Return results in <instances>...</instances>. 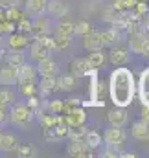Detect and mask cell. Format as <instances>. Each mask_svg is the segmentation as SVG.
Instances as JSON below:
<instances>
[{"instance_id":"obj_1","label":"cell","mask_w":149,"mask_h":158,"mask_svg":"<svg viewBox=\"0 0 149 158\" xmlns=\"http://www.w3.org/2000/svg\"><path fill=\"white\" fill-rule=\"evenodd\" d=\"M109 92L111 99L116 107H127L131 105L134 98V76L125 66H116V70L111 74L109 81Z\"/></svg>"},{"instance_id":"obj_2","label":"cell","mask_w":149,"mask_h":158,"mask_svg":"<svg viewBox=\"0 0 149 158\" xmlns=\"http://www.w3.org/2000/svg\"><path fill=\"white\" fill-rule=\"evenodd\" d=\"M35 116V110L28 105V101H19L15 105L9 107V114L7 119L13 123V125H19V127H26Z\"/></svg>"},{"instance_id":"obj_3","label":"cell","mask_w":149,"mask_h":158,"mask_svg":"<svg viewBox=\"0 0 149 158\" xmlns=\"http://www.w3.org/2000/svg\"><path fill=\"white\" fill-rule=\"evenodd\" d=\"M88 151H90V149L87 147L85 138H68V145H66V153H68V156H77V158L90 156Z\"/></svg>"},{"instance_id":"obj_4","label":"cell","mask_w":149,"mask_h":158,"mask_svg":"<svg viewBox=\"0 0 149 158\" xmlns=\"http://www.w3.org/2000/svg\"><path fill=\"white\" fill-rule=\"evenodd\" d=\"M44 134H46V140L48 142H61L65 138H68V125L66 123H55L48 129H44Z\"/></svg>"},{"instance_id":"obj_5","label":"cell","mask_w":149,"mask_h":158,"mask_svg":"<svg viewBox=\"0 0 149 158\" xmlns=\"http://www.w3.org/2000/svg\"><path fill=\"white\" fill-rule=\"evenodd\" d=\"M96 70H92L87 63V57H74L70 61V74H74L77 77H83V76H94Z\"/></svg>"},{"instance_id":"obj_6","label":"cell","mask_w":149,"mask_h":158,"mask_svg":"<svg viewBox=\"0 0 149 158\" xmlns=\"http://www.w3.org/2000/svg\"><path fill=\"white\" fill-rule=\"evenodd\" d=\"M37 66L33 64H20L17 68V83H35L37 81Z\"/></svg>"},{"instance_id":"obj_7","label":"cell","mask_w":149,"mask_h":158,"mask_svg":"<svg viewBox=\"0 0 149 158\" xmlns=\"http://www.w3.org/2000/svg\"><path fill=\"white\" fill-rule=\"evenodd\" d=\"M103 140H105V143L121 145V143L125 142V131H123V127H114V125H111V127L103 132Z\"/></svg>"},{"instance_id":"obj_8","label":"cell","mask_w":149,"mask_h":158,"mask_svg":"<svg viewBox=\"0 0 149 158\" xmlns=\"http://www.w3.org/2000/svg\"><path fill=\"white\" fill-rule=\"evenodd\" d=\"M46 13L53 19H63L68 15V6L63 0H48L46 4Z\"/></svg>"},{"instance_id":"obj_9","label":"cell","mask_w":149,"mask_h":158,"mask_svg":"<svg viewBox=\"0 0 149 158\" xmlns=\"http://www.w3.org/2000/svg\"><path fill=\"white\" fill-rule=\"evenodd\" d=\"M63 116H65V123H66V125H85V121H87V112L83 110L81 105L70 109V110H68L66 114H63Z\"/></svg>"},{"instance_id":"obj_10","label":"cell","mask_w":149,"mask_h":158,"mask_svg":"<svg viewBox=\"0 0 149 158\" xmlns=\"http://www.w3.org/2000/svg\"><path fill=\"white\" fill-rule=\"evenodd\" d=\"M37 72L40 76H57V74H59V66H57V63L52 59V55H48V57L40 59L37 63Z\"/></svg>"},{"instance_id":"obj_11","label":"cell","mask_w":149,"mask_h":158,"mask_svg":"<svg viewBox=\"0 0 149 158\" xmlns=\"http://www.w3.org/2000/svg\"><path fill=\"white\" fill-rule=\"evenodd\" d=\"M19 143H20V140H19L17 134H11V132L0 134V151L2 153H15Z\"/></svg>"},{"instance_id":"obj_12","label":"cell","mask_w":149,"mask_h":158,"mask_svg":"<svg viewBox=\"0 0 149 158\" xmlns=\"http://www.w3.org/2000/svg\"><path fill=\"white\" fill-rule=\"evenodd\" d=\"M4 61H6L9 66L19 68L20 64L26 63V53H24V50H13V48H7V50H6V55H4Z\"/></svg>"},{"instance_id":"obj_13","label":"cell","mask_w":149,"mask_h":158,"mask_svg":"<svg viewBox=\"0 0 149 158\" xmlns=\"http://www.w3.org/2000/svg\"><path fill=\"white\" fill-rule=\"evenodd\" d=\"M138 96L142 105H149V68L142 70L140 81H138Z\"/></svg>"},{"instance_id":"obj_14","label":"cell","mask_w":149,"mask_h":158,"mask_svg":"<svg viewBox=\"0 0 149 158\" xmlns=\"http://www.w3.org/2000/svg\"><path fill=\"white\" fill-rule=\"evenodd\" d=\"M83 46L88 50V52H96V50H101L103 44L100 40V33L96 30H90L88 33L83 35Z\"/></svg>"},{"instance_id":"obj_15","label":"cell","mask_w":149,"mask_h":158,"mask_svg":"<svg viewBox=\"0 0 149 158\" xmlns=\"http://www.w3.org/2000/svg\"><path fill=\"white\" fill-rule=\"evenodd\" d=\"M131 134H133V138L138 140V142H146V140H149V123L147 121H144V119L133 123V127H131Z\"/></svg>"},{"instance_id":"obj_16","label":"cell","mask_w":149,"mask_h":158,"mask_svg":"<svg viewBox=\"0 0 149 158\" xmlns=\"http://www.w3.org/2000/svg\"><path fill=\"white\" fill-rule=\"evenodd\" d=\"M42 33H50V28H48V19H44L42 15L35 17L32 20V30H30V35L32 37H37Z\"/></svg>"},{"instance_id":"obj_17","label":"cell","mask_w":149,"mask_h":158,"mask_svg":"<svg viewBox=\"0 0 149 158\" xmlns=\"http://www.w3.org/2000/svg\"><path fill=\"white\" fill-rule=\"evenodd\" d=\"M77 85V76L74 74H65L55 77V90H72Z\"/></svg>"},{"instance_id":"obj_18","label":"cell","mask_w":149,"mask_h":158,"mask_svg":"<svg viewBox=\"0 0 149 158\" xmlns=\"http://www.w3.org/2000/svg\"><path fill=\"white\" fill-rule=\"evenodd\" d=\"M0 85H6V86H13L17 85V68L15 66H4L0 68Z\"/></svg>"},{"instance_id":"obj_19","label":"cell","mask_w":149,"mask_h":158,"mask_svg":"<svg viewBox=\"0 0 149 158\" xmlns=\"http://www.w3.org/2000/svg\"><path fill=\"white\" fill-rule=\"evenodd\" d=\"M30 42V37L24 35V33H9L7 37V48H13V50H24Z\"/></svg>"},{"instance_id":"obj_20","label":"cell","mask_w":149,"mask_h":158,"mask_svg":"<svg viewBox=\"0 0 149 158\" xmlns=\"http://www.w3.org/2000/svg\"><path fill=\"white\" fill-rule=\"evenodd\" d=\"M107 119L114 127H123L127 123V112H125V109H112L107 114Z\"/></svg>"},{"instance_id":"obj_21","label":"cell","mask_w":149,"mask_h":158,"mask_svg":"<svg viewBox=\"0 0 149 158\" xmlns=\"http://www.w3.org/2000/svg\"><path fill=\"white\" fill-rule=\"evenodd\" d=\"M98 33H100V40H101L103 46H114L116 42H120V39H121L120 31H116L114 28H111V30H101Z\"/></svg>"},{"instance_id":"obj_22","label":"cell","mask_w":149,"mask_h":158,"mask_svg":"<svg viewBox=\"0 0 149 158\" xmlns=\"http://www.w3.org/2000/svg\"><path fill=\"white\" fill-rule=\"evenodd\" d=\"M15 155L20 158H35V156H39V149L33 143L24 142V143H19V147L15 149Z\"/></svg>"},{"instance_id":"obj_23","label":"cell","mask_w":149,"mask_h":158,"mask_svg":"<svg viewBox=\"0 0 149 158\" xmlns=\"http://www.w3.org/2000/svg\"><path fill=\"white\" fill-rule=\"evenodd\" d=\"M46 4H48V0H26V11L33 17L44 15L46 13Z\"/></svg>"},{"instance_id":"obj_24","label":"cell","mask_w":149,"mask_h":158,"mask_svg":"<svg viewBox=\"0 0 149 158\" xmlns=\"http://www.w3.org/2000/svg\"><path fill=\"white\" fill-rule=\"evenodd\" d=\"M48 55H52V50H48L46 46H42L37 40L30 46V57H32L35 63H39L40 59H44V57H48Z\"/></svg>"},{"instance_id":"obj_25","label":"cell","mask_w":149,"mask_h":158,"mask_svg":"<svg viewBox=\"0 0 149 158\" xmlns=\"http://www.w3.org/2000/svg\"><path fill=\"white\" fill-rule=\"evenodd\" d=\"M109 59H111V63L114 66H121L129 59V50H125V48H112L111 53H109Z\"/></svg>"},{"instance_id":"obj_26","label":"cell","mask_w":149,"mask_h":158,"mask_svg":"<svg viewBox=\"0 0 149 158\" xmlns=\"http://www.w3.org/2000/svg\"><path fill=\"white\" fill-rule=\"evenodd\" d=\"M55 77L57 76H40V85H39V94L48 96L55 92Z\"/></svg>"},{"instance_id":"obj_27","label":"cell","mask_w":149,"mask_h":158,"mask_svg":"<svg viewBox=\"0 0 149 158\" xmlns=\"http://www.w3.org/2000/svg\"><path fill=\"white\" fill-rule=\"evenodd\" d=\"M13 101H15L13 90H11L9 86L2 85V86H0V109H2V110H7V109L13 105Z\"/></svg>"},{"instance_id":"obj_28","label":"cell","mask_w":149,"mask_h":158,"mask_svg":"<svg viewBox=\"0 0 149 158\" xmlns=\"http://www.w3.org/2000/svg\"><path fill=\"white\" fill-rule=\"evenodd\" d=\"M87 63H88V66H90L92 70H98V68H101V66L105 64V53H103L101 50L90 52L88 57H87Z\"/></svg>"},{"instance_id":"obj_29","label":"cell","mask_w":149,"mask_h":158,"mask_svg":"<svg viewBox=\"0 0 149 158\" xmlns=\"http://www.w3.org/2000/svg\"><path fill=\"white\" fill-rule=\"evenodd\" d=\"M101 140H103V136L98 131H87V134H85V143L88 149H98L101 145Z\"/></svg>"},{"instance_id":"obj_30","label":"cell","mask_w":149,"mask_h":158,"mask_svg":"<svg viewBox=\"0 0 149 158\" xmlns=\"http://www.w3.org/2000/svg\"><path fill=\"white\" fill-rule=\"evenodd\" d=\"M4 11H6V19H7V20H13V22H19L22 17H28V15H30L28 11H20L19 6H15V7H7V9H4Z\"/></svg>"},{"instance_id":"obj_31","label":"cell","mask_w":149,"mask_h":158,"mask_svg":"<svg viewBox=\"0 0 149 158\" xmlns=\"http://www.w3.org/2000/svg\"><path fill=\"white\" fill-rule=\"evenodd\" d=\"M144 35L146 33H140V35H131L129 37V48L133 53H142V42H144Z\"/></svg>"},{"instance_id":"obj_32","label":"cell","mask_w":149,"mask_h":158,"mask_svg":"<svg viewBox=\"0 0 149 158\" xmlns=\"http://www.w3.org/2000/svg\"><path fill=\"white\" fill-rule=\"evenodd\" d=\"M19 92H20L24 98H30V96L39 94L37 85H35V83H19Z\"/></svg>"},{"instance_id":"obj_33","label":"cell","mask_w":149,"mask_h":158,"mask_svg":"<svg viewBox=\"0 0 149 158\" xmlns=\"http://www.w3.org/2000/svg\"><path fill=\"white\" fill-rule=\"evenodd\" d=\"M53 44H55V50H66L70 44H72V37L70 35H61L57 33L53 37Z\"/></svg>"},{"instance_id":"obj_34","label":"cell","mask_w":149,"mask_h":158,"mask_svg":"<svg viewBox=\"0 0 149 158\" xmlns=\"http://www.w3.org/2000/svg\"><path fill=\"white\" fill-rule=\"evenodd\" d=\"M74 30H75V24L74 22H70V20H61L59 24H57V33H61V35H74Z\"/></svg>"},{"instance_id":"obj_35","label":"cell","mask_w":149,"mask_h":158,"mask_svg":"<svg viewBox=\"0 0 149 158\" xmlns=\"http://www.w3.org/2000/svg\"><path fill=\"white\" fill-rule=\"evenodd\" d=\"M87 127L85 125H68V138H85Z\"/></svg>"},{"instance_id":"obj_36","label":"cell","mask_w":149,"mask_h":158,"mask_svg":"<svg viewBox=\"0 0 149 158\" xmlns=\"http://www.w3.org/2000/svg\"><path fill=\"white\" fill-rule=\"evenodd\" d=\"M46 109L52 112V114H63L65 112V101L63 99H53L46 105Z\"/></svg>"},{"instance_id":"obj_37","label":"cell","mask_w":149,"mask_h":158,"mask_svg":"<svg viewBox=\"0 0 149 158\" xmlns=\"http://www.w3.org/2000/svg\"><path fill=\"white\" fill-rule=\"evenodd\" d=\"M17 30V24L13 22V20H7V19H2L0 20V35H4V33H13Z\"/></svg>"},{"instance_id":"obj_38","label":"cell","mask_w":149,"mask_h":158,"mask_svg":"<svg viewBox=\"0 0 149 158\" xmlns=\"http://www.w3.org/2000/svg\"><path fill=\"white\" fill-rule=\"evenodd\" d=\"M120 147L121 145H114V143H107V149L101 153L105 158H120Z\"/></svg>"},{"instance_id":"obj_39","label":"cell","mask_w":149,"mask_h":158,"mask_svg":"<svg viewBox=\"0 0 149 158\" xmlns=\"http://www.w3.org/2000/svg\"><path fill=\"white\" fill-rule=\"evenodd\" d=\"M92 30V24L90 22H87V20H81V22H77L75 24V30H74V33H77V35H85V33H88Z\"/></svg>"},{"instance_id":"obj_40","label":"cell","mask_w":149,"mask_h":158,"mask_svg":"<svg viewBox=\"0 0 149 158\" xmlns=\"http://www.w3.org/2000/svg\"><path fill=\"white\" fill-rule=\"evenodd\" d=\"M120 15H121V11H118V9H114V7H107L105 11H103V17H105V20L107 22H114L116 19H120Z\"/></svg>"},{"instance_id":"obj_41","label":"cell","mask_w":149,"mask_h":158,"mask_svg":"<svg viewBox=\"0 0 149 158\" xmlns=\"http://www.w3.org/2000/svg\"><path fill=\"white\" fill-rule=\"evenodd\" d=\"M17 24V28L20 30V31H30L32 30V19H30V15L28 17H22L19 22H15Z\"/></svg>"},{"instance_id":"obj_42","label":"cell","mask_w":149,"mask_h":158,"mask_svg":"<svg viewBox=\"0 0 149 158\" xmlns=\"http://www.w3.org/2000/svg\"><path fill=\"white\" fill-rule=\"evenodd\" d=\"M15 6H20V0H0V7H4V9L15 7Z\"/></svg>"},{"instance_id":"obj_43","label":"cell","mask_w":149,"mask_h":158,"mask_svg":"<svg viewBox=\"0 0 149 158\" xmlns=\"http://www.w3.org/2000/svg\"><path fill=\"white\" fill-rule=\"evenodd\" d=\"M142 55H149V35L146 33L144 35V42H142Z\"/></svg>"},{"instance_id":"obj_44","label":"cell","mask_w":149,"mask_h":158,"mask_svg":"<svg viewBox=\"0 0 149 158\" xmlns=\"http://www.w3.org/2000/svg\"><path fill=\"white\" fill-rule=\"evenodd\" d=\"M112 7L123 13V11H125V2H123V0H114V4H112Z\"/></svg>"},{"instance_id":"obj_45","label":"cell","mask_w":149,"mask_h":158,"mask_svg":"<svg viewBox=\"0 0 149 158\" xmlns=\"http://www.w3.org/2000/svg\"><path fill=\"white\" fill-rule=\"evenodd\" d=\"M142 119L149 123V105H144V109H142Z\"/></svg>"},{"instance_id":"obj_46","label":"cell","mask_w":149,"mask_h":158,"mask_svg":"<svg viewBox=\"0 0 149 158\" xmlns=\"http://www.w3.org/2000/svg\"><path fill=\"white\" fill-rule=\"evenodd\" d=\"M123 2H125V11H131L136 4V0H123Z\"/></svg>"},{"instance_id":"obj_47","label":"cell","mask_w":149,"mask_h":158,"mask_svg":"<svg viewBox=\"0 0 149 158\" xmlns=\"http://www.w3.org/2000/svg\"><path fill=\"white\" fill-rule=\"evenodd\" d=\"M6 121H7V114H6V110H2V109H0V127H2Z\"/></svg>"},{"instance_id":"obj_48","label":"cell","mask_w":149,"mask_h":158,"mask_svg":"<svg viewBox=\"0 0 149 158\" xmlns=\"http://www.w3.org/2000/svg\"><path fill=\"white\" fill-rule=\"evenodd\" d=\"M144 17H146V15H144ZM142 24H144V28H146V31L149 33V15L146 17V19H144V20H142Z\"/></svg>"},{"instance_id":"obj_49","label":"cell","mask_w":149,"mask_h":158,"mask_svg":"<svg viewBox=\"0 0 149 158\" xmlns=\"http://www.w3.org/2000/svg\"><path fill=\"white\" fill-rule=\"evenodd\" d=\"M120 156H123V158H134V156H136V153H120Z\"/></svg>"},{"instance_id":"obj_50","label":"cell","mask_w":149,"mask_h":158,"mask_svg":"<svg viewBox=\"0 0 149 158\" xmlns=\"http://www.w3.org/2000/svg\"><path fill=\"white\" fill-rule=\"evenodd\" d=\"M2 19H6V11H4V7H0V20Z\"/></svg>"},{"instance_id":"obj_51","label":"cell","mask_w":149,"mask_h":158,"mask_svg":"<svg viewBox=\"0 0 149 158\" xmlns=\"http://www.w3.org/2000/svg\"><path fill=\"white\" fill-rule=\"evenodd\" d=\"M147 57H149V55H147Z\"/></svg>"}]
</instances>
